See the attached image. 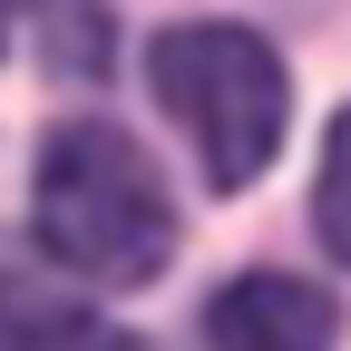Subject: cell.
<instances>
[{"label":"cell","mask_w":351,"mask_h":351,"mask_svg":"<svg viewBox=\"0 0 351 351\" xmlns=\"http://www.w3.org/2000/svg\"><path fill=\"white\" fill-rule=\"evenodd\" d=\"M332 341H341L332 293L293 274H234L205 302V351H332Z\"/></svg>","instance_id":"3957f363"},{"label":"cell","mask_w":351,"mask_h":351,"mask_svg":"<svg viewBox=\"0 0 351 351\" xmlns=\"http://www.w3.org/2000/svg\"><path fill=\"white\" fill-rule=\"evenodd\" d=\"M10 10L29 20L49 78H108V59H117V20H108V0H10Z\"/></svg>","instance_id":"277c9868"},{"label":"cell","mask_w":351,"mask_h":351,"mask_svg":"<svg viewBox=\"0 0 351 351\" xmlns=\"http://www.w3.org/2000/svg\"><path fill=\"white\" fill-rule=\"evenodd\" d=\"M313 234L351 263V108L332 117V137H322V186H313Z\"/></svg>","instance_id":"5b68a950"},{"label":"cell","mask_w":351,"mask_h":351,"mask_svg":"<svg viewBox=\"0 0 351 351\" xmlns=\"http://www.w3.org/2000/svg\"><path fill=\"white\" fill-rule=\"evenodd\" d=\"M0 49H10V0H0Z\"/></svg>","instance_id":"52a82bcc"},{"label":"cell","mask_w":351,"mask_h":351,"mask_svg":"<svg viewBox=\"0 0 351 351\" xmlns=\"http://www.w3.org/2000/svg\"><path fill=\"white\" fill-rule=\"evenodd\" d=\"M29 244L78 283H156L176 263V195L156 156L108 117L49 127V147L29 166Z\"/></svg>","instance_id":"6da1fadb"},{"label":"cell","mask_w":351,"mask_h":351,"mask_svg":"<svg viewBox=\"0 0 351 351\" xmlns=\"http://www.w3.org/2000/svg\"><path fill=\"white\" fill-rule=\"evenodd\" d=\"M147 78H156V108L195 137L205 156V186H254L263 166L283 156V117H293V88L274 39H254L244 20H176L147 39Z\"/></svg>","instance_id":"7a4b0ae2"},{"label":"cell","mask_w":351,"mask_h":351,"mask_svg":"<svg viewBox=\"0 0 351 351\" xmlns=\"http://www.w3.org/2000/svg\"><path fill=\"white\" fill-rule=\"evenodd\" d=\"M10 351H147L127 322H98V313H78V302H59V313H39Z\"/></svg>","instance_id":"8992f818"}]
</instances>
